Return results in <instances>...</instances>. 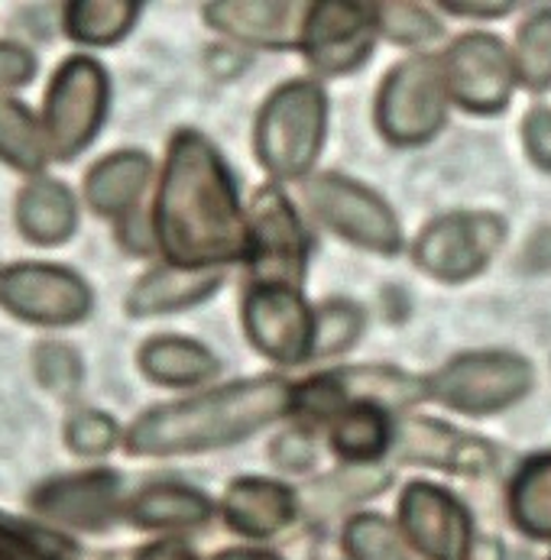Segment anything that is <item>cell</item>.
Masks as SVG:
<instances>
[{
  "label": "cell",
  "mask_w": 551,
  "mask_h": 560,
  "mask_svg": "<svg viewBox=\"0 0 551 560\" xmlns=\"http://www.w3.org/2000/svg\"><path fill=\"white\" fill-rule=\"evenodd\" d=\"M33 370H36V380L56 396H72L79 389L81 360L69 343H56V340L36 343Z\"/></svg>",
  "instance_id": "d6a6232c"
},
{
  "label": "cell",
  "mask_w": 551,
  "mask_h": 560,
  "mask_svg": "<svg viewBox=\"0 0 551 560\" xmlns=\"http://www.w3.org/2000/svg\"><path fill=\"white\" fill-rule=\"evenodd\" d=\"M532 386V366L516 353H464L451 360L428 393L464 415H490L519 401Z\"/></svg>",
  "instance_id": "8992f818"
},
{
  "label": "cell",
  "mask_w": 551,
  "mask_h": 560,
  "mask_svg": "<svg viewBox=\"0 0 551 560\" xmlns=\"http://www.w3.org/2000/svg\"><path fill=\"white\" fill-rule=\"evenodd\" d=\"M66 444L81 457H101L117 444V421L94 408L76 411L66 424Z\"/></svg>",
  "instance_id": "e575fe53"
},
{
  "label": "cell",
  "mask_w": 551,
  "mask_h": 560,
  "mask_svg": "<svg viewBox=\"0 0 551 560\" xmlns=\"http://www.w3.org/2000/svg\"><path fill=\"white\" fill-rule=\"evenodd\" d=\"M503 237L506 228L496 214H448L418 234L415 262L441 282H464L493 259Z\"/></svg>",
  "instance_id": "30bf717a"
},
{
  "label": "cell",
  "mask_w": 551,
  "mask_h": 560,
  "mask_svg": "<svg viewBox=\"0 0 551 560\" xmlns=\"http://www.w3.org/2000/svg\"><path fill=\"white\" fill-rule=\"evenodd\" d=\"M107 72L88 59L72 56L59 66L49 81L43 104V130L49 143V156L76 160L94 140L107 114Z\"/></svg>",
  "instance_id": "277c9868"
},
{
  "label": "cell",
  "mask_w": 551,
  "mask_h": 560,
  "mask_svg": "<svg viewBox=\"0 0 551 560\" xmlns=\"http://www.w3.org/2000/svg\"><path fill=\"white\" fill-rule=\"evenodd\" d=\"M221 285V269H182V266H159L150 269L134 292L127 295V312L134 318L169 315L205 302Z\"/></svg>",
  "instance_id": "ac0fdd59"
},
{
  "label": "cell",
  "mask_w": 551,
  "mask_h": 560,
  "mask_svg": "<svg viewBox=\"0 0 551 560\" xmlns=\"http://www.w3.org/2000/svg\"><path fill=\"white\" fill-rule=\"evenodd\" d=\"M399 525L428 560L471 558V518L464 505L432 482H409L399 499Z\"/></svg>",
  "instance_id": "5bb4252c"
},
{
  "label": "cell",
  "mask_w": 551,
  "mask_h": 560,
  "mask_svg": "<svg viewBox=\"0 0 551 560\" xmlns=\"http://www.w3.org/2000/svg\"><path fill=\"white\" fill-rule=\"evenodd\" d=\"M344 548L354 560H405L399 532L380 515H357L344 532Z\"/></svg>",
  "instance_id": "1f68e13d"
},
{
  "label": "cell",
  "mask_w": 551,
  "mask_h": 560,
  "mask_svg": "<svg viewBox=\"0 0 551 560\" xmlns=\"http://www.w3.org/2000/svg\"><path fill=\"white\" fill-rule=\"evenodd\" d=\"M393 441L387 411L367 401H351L334 421H331V444L341 457L354 464L377 460Z\"/></svg>",
  "instance_id": "cb8c5ba5"
},
{
  "label": "cell",
  "mask_w": 551,
  "mask_h": 560,
  "mask_svg": "<svg viewBox=\"0 0 551 560\" xmlns=\"http://www.w3.org/2000/svg\"><path fill=\"white\" fill-rule=\"evenodd\" d=\"M134 560H198L185 545L179 541H157V545H147L144 551H137Z\"/></svg>",
  "instance_id": "74e56055"
},
{
  "label": "cell",
  "mask_w": 551,
  "mask_h": 560,
  "mask_svg": "<svg viewBox=\"0 0 551 560\" xmlns=\"http://www.w3.org/2000/svg\"><path fill=\"white\" fill-rule=\"evenodd\" d=\"M377 7L370 3H312L302 30V49L324 75L357 69L377 43Z\"/></svg>",
  "instance_id": "4fadbf2b"
},
{
  "label": "cell",
  "mask_w": 551,
  "mask_h": 560,
  "mask_svg": "<svg viewBox=\"0 0 551 560\" xmlns=\"http://www.w3.org/2000/svg\"><path fill=\"white\" fill-rule=\"evenodd\" d=\"M215 560H279L276 555H269V551H225V555H218Z\"/></svg>",
  "instance_id": "60d3db41"
},
{
  "label": "cell",
  "mask_w": 551,
  "mask_h": 560,
  "mask_svg": "<svg viewBox=\"0 0 551 560\" xmlns=\"http://www.w3.org/2000/svg\"><path fill=\"white\" fill-rule=\"evenodd\" d=\"M127 518L150 532L195 528L211 518V502L182 482H150L130 499Z\"/></svg>",
  "instance_id": "603a6c76"
},
{
  "label": "cell",
  "mask_w": 551,
  "mask_h": 560,
  "mask_svg": "<svg viewBox=\"0 0 551 560\" xmlns=\"http://www.w3.org/2000/svg\"><path fill=\"white\" fill-rule=\"evenodd\" d=\"M516 79L529 91L551 88V10L532 13L516 39Z\"/></svg>",
  "instance_id": "f546056e"
},
{
  "label": "cell",
  "mask_w": 551,
  "mask_h": 560,
  "mask_svg": "<svg viewBox=\"0 0 551 560\" xmlns=\"http://www.w3.org/2000/svg\"><path fill=\"white\" fill-rule=\"evenodd\" d=\"M448 88L441 66L432 59H409L387 75L377 97V124L399 147L432 140L445 124Z\"/></svg>",
  "instance_id": "5b68a950"
},
{
  "label": "cell",
  "mask_w": 551,
  "mask_h": 560,
  "mask_svg": "<svg viewBox=\"0 0 551 560\" xmlns=\"http://www.w3.org/2000/svg\"><path fill=\"white\" fill-rule=\"evenodd\" d=\"M324 110L328 101L315 81H289L266 101L256 124V153L276 178L312 172L324 143Z\"/></svg>",
  "instance_id": "3957f363"
},
{
  "label": "cell",
  "mask_w": 551,
  "mask_h": 560,
  "mask_svg": "<svg viewBox=\"0 0 551 560\" xmlns=\"http://www.w3.org/2000/svg\"><path fill=\"white\" fill-rule=\"evenodd\" d=\"M0 560H79V548L56 532L0 515Z\"/></svg>",
  "instance_id": "f1b7e54d"
},
{
  "label": "cell",
  "mask_w": 551,
  "mask_h": 560,
  "mask_svg": "<svg viewBox=\"0 0 551 560\" xmlns=\"http://www.w3.org/2000/svg\"><path fill=\"white\" fill-rule=\"evenodd\" d=\"M309 241L279 188H260L250 208V269L256 285L296 289L306 272Z\"/></svg>",
  "instance_id": "9c48e42d"
},
{
  "label": "cell",
  "mask_w": 551,
  "mask_h": 560,
  "mask_svg": "<svg viewBox=\"0 0 551 560\" xmlns=\"http://www.w3.org/2000/svg\"><path fill=\"white\" fill-rule=\"evenodd\" d=\"M441 75L448 97H455L461 107L473 114H496L509 104L516 84V62L496 36L468 33L448 49Z\"/></svg>",
  "instance_id": "8fae6325"
},
{
  "label": "cell",
  "mask_w": 551,
  "mask_h": 560,
  "mask_svg": "<svg viewBox=\"0 0 551 560\" xmlns=\"http://www.w3.org/2000/svg\"><path fill=\"white\" fill-rule=\"evenodd\" d=\"M334 376H337V386H341L347 405L351 401H367V405H377V408L387 411V408H405V405H415L425 396H432L425 380H415L409 373L387 370V366L341 370Z\"/></svg>",
  "instance_id": "d4e9b609"
},
{
  "label": "cell",
  "mask_w": 551,
  "mask_h": 560,
  "mask_svg": "<svg viewBox=\"0 0 551 560\" xmlns=\"http://www.w3.org/2000/svg\"><path fill=\"white\" fill-rule=\"evenodd\" d=\"M292 411V386L283 380L231 383L195 399L144 411L124 444L137 457H172L228 447Z\"/></svg>",
  "instance_id": "7a4b0ae2"
},
{
  "label": "cell",
  "mask_w": 551,
  "mask_h": 560,
  "mask_svg": "<svg viewBox=\"0 0 551 560\" xmlns=\"http://www.w3.org/2000/svg\"><path fill=\"white\" fill-rule=\"evenodd\" d=\"M205 16L215 30L253 46H302L309 7L302 3H208Z\"/></svg>",
  "instance_id": "e0dca14e"
},
{
  "label": "cell",
  "mask_w": 551,
  "mask_h": 560,
  "mask_svg": "<svg viewBox=\"0 0 551 560\" xmlns=\"http://www.w3.org/2000/svg\"><path fill=\"white\" fill-rule=\"evenodd\" d=\"M526 259H529L536 269H546V266H551V231H542L536 241L529 243Z\"/></svg>",
  "instance_id": "f35d334b"
},
{
  "label": "cell",
  "mask_w": 551,
  "mask_h": 560,
  "mask_svg": "<svg viewBox=\"0 0 551 560\" xmlns=\"http://www.w3.org/2000/svg\"><path fill=\"white\" fill-rule=\"evenodd\" d=\"M395 454L405 464H428L455 474H483L493 467V447L432 418H412L395 434Z\"/></svg>",
  "instance_id": "2e32d148"
},
{
  "label": "cell",
  "mask_w": 551,
  "mask_h": 560,
  "mask_svg": "<svg viewBox=\"0 0 551 560\" xmlns=\"http://www.w3.org/2000/svg\"><path fill=\"white\" fill-rule=\"evenodd\" d=\"M523 137H526L529 156L542 168H551V110H546V107L529 110V117L523 124Z\"/></svg>",
  "instance_id": "8d00e7d4"
},
{
  "label": "cell",
  "mask_w": 551,
  "mask_h": 560,
  "mask_svg": "<svg viewBox=\"0 0 551 560\" xmlns=\"http://www.w3.org/2000/svg\"><path fill=\"white\" fill-rule=\"evenodd\" d=\"M509 509L516 525L532 538H551V454L532 457L513 480Z\"/></svg>",
  "instance_id": "83f0119b"
},
{
  "label": "cell",
  "mask_w": 551,
  "mask_h": 560,
  "mask_svg": "<svg viewBox=\"0 0 551 560\" xmlns=\"http://www.w3.org/2000/svg\"><path fill=\"white\" fill-rule=\"evenodd\" d=\"M243 327L250 343L276 363H302L312 357L315 315L299 289L253 285L243 299Z\"/></svg>",
  "instance_id": "7c38bea8"
},
{
  "label": "cell",
  "mask_w": 551,
  "mask_h": 560,
  "mask_svg": "<svg viewBox=\"0 0 551 560\" xmlns=\"http://www.w3.org/2000/svg\"><path fill=\"white\" fill-rule=\"evenodd\" d=\"M455 13H471V16H500L509 10V3H448Z\"/></svg>",
  "instance_id": "ab89813d"
},
{
  "label": "cell",
  "mask_w": 551,
  "mask_h": 560,
  "mask_svg": "<svg viewBox=\"0 0 551 560\" xmlns=\"http://www.w3.org/2000/svg\"><path fill=\"white\" fill-rule=\"evenodd\" d=\"M309 205L318 218L337 231L344 241L357 243L374 253H399L402 228L393 208L374 195L370 188L344 178V175H321L309 185Z\"/></svg>",
  "instance_id": "ba28073f"
},
{
  "label": "cell",
  "mask_w": 551,
  "mask_h": 560,
  "mask_svg": "<svg viewBox=\"0 0 551 560\" xmlns=\"http://www.w3.org/2000/svg\"><path fill=\"white\" fill-rule=\"evenodd\" d=\"M0 160L20 172H39L49 160L43 124L26 104L7 94H0Z\"/></svg>",
  "instance_id": "484cf974"
},
{
  "label": "cell",
  "mask_w": 551,
  "mask_h": 560,
  "mask_svg": "<svg viewBox=\"0 0 551 560\" xmlns=\"http://www.w3.org/2000/svg\"><path fill=\"white\" fill-rule=\"evenodd\" d=\"M225 518L246 538H269L296 518V492L273 480H237L225 495Z\"/></svg>",
  "instance_id": "d6986e66"
},
{
  "label": "cell",
  "mask_w": 551,
  "mask_h": 560,
  "mask_svg": "<svg viewBox=\"0 0 551 560\" xmlns=\"http://www.w3.org/2000/svg\"><path fill=\"white\" fill-rule=\"evenodd\" d=\"M137 16V0H79L66 7V33L88 46H111L130 33Z\"/></svg>",
  "instance_id": "4316f807"
},
{
  "label": "cell",
  "mask_w": 551,
  "mask_h": 560,
  "mask_svg": "<svg viewBox=\"0 0 551 560\" xmlns=\"http://www.w3.org/2000/svg\"><path fill=\"white\" fill-rule=\"evenodd\" d=\"M153 237L169 266L182 269H218L250 253V221L240 208L234 178L202 133L179 130L169 143Z\"/></svg>",
  "instance_id": "6da1fadb"
},
{
  "label": "cell",
  "mask_w": 551,
  "mask_h": 560,
  "mask_svg": "<svg viewBox=\"0 0 551 560\" xmlns=\"http://www.w3.org/2000/svg\"><path fill=\"white\" fill-rule=\"evenodd\" d=\"M0 308L43 327L79 324L91 312V289L66 266L16 262L0 269Z\"/></svg>",
  "instance_id": "52a82bcc"
},
{
  "label": "cell",
  "mask_w": 551,
  "mask_h": 560,
  "mask_svg": "<svg viewBox=\"0 0 551 560\" xmlns=\"http://www.w3.org/2000/svg\"><path fill=\"white\" fill-rule=\"evenodd\" d=\"M377 26H380V33H387L393 43H402V46L428 43L441 33L438 20L415 3H380Z\"/></svg>",
  "instance_id": "836d02e7"
},
{
  "label": "cell",
  "mask_w": 551,
  "mask_h": 560,
  "mask_svg": "<svg viewBox=\"0 0 551 560\" xmlns=\"http://www.w3.org/2000/svg\"><path fill=\"white\" fill-rule=\"evenodd\" d=\"M30 505L46 522L81 532H104L120 515V477L114 470H88L46 480L33 489Z\"/></svg>",
  "instance_id": "9a60e30c"
},
{
  "label": "cell",
  "mask_w": 551,
  "mask_h": 560,
  "mask_svg": "<svg viewBox=\"0 0 551 560\" xmlns=\"http://www.w3.org/2000/svg\"><path fill=\"white\" fill-rule=\"evenodd\" d=\"M36 75V59L26 46L0 39V91L20 88Z\"/></svg>",
  "instance_id": "d590c367"
},
{
  "label": "cell",
  "mask_w": 551,
  "mask_h": 560,
  "mask_svg": "<svg viewBox=\"0 0 551 560\" xmlns=\"http://www.w3.org/2000/svg\"><path fill=\"white\" fill-rule=\"evenodd\" d=\"M16 228L36 246H59L79 228L76 195L53 178L30 182L16 198Z\"/></svg>",
  "instance_id": "ffe728a7"
},
{
  "label": "cell",
  "mask_w": 551,
  "mask_h": 560,
  "mask_svg": "<svg viewBox=\"0 0 551 560\" xmlns=\"http://www.w3.org/2000/svg\"><path fill=\"white\" fill-rule=\"evenodd\" d=\"M137 363H140L147 380H153L159 386H172V389L198 386L221 370L218 357L188 337H153V340H147L140 347Z\"/></svg>",
  "instance_id": "7402d4cb"
},
{
  "label": "cell",
  "mask_w": 551,
  "mask_h": 560,
  "mask_svg": "<svg viewBox=\"0 0 551 560\" xmlns=\"http://www.w3.org/2000/svg\"><path fill=\"white\" fill-rule=\"evenodd\" d=\"M150 172H153V165L137 150H120V153H111L101 162H94V168L84 175V198H88L91 211L124 221L127 214H134V208L150 182Z\"/></svg>",
  "instance_id": "44dd1931"
},
{
  "label": "cell",
  "mask_w": 551,
  "mask_h": 560,
  "mask_svg": "<svg viewBox=\"0 0 551 560\" xmlns=\"http://www.w3.org/2000/svg\"><path fill=\"white\" fill-rule=\"evenodd\" d=\"M364 327V315L354 302L331 299L315 312V340H312V357H334L347 350Z\"/></svg>",
  "instance_id": "4dcf8cb0"
}]
</instances>
